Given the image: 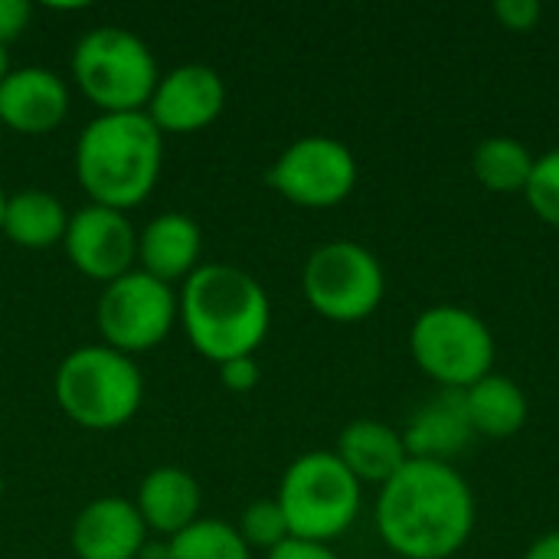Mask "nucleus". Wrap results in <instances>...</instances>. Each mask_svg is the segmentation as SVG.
I'll return each instance as SVG.
<instances>
[{"instance_id":"obj_1","label":"nucleus","mask_w":559,"mask_h":559,"mask_svg":"<svg viewBox=\"0 0 559 559\" xmlns=\"http://www.w3.org/2000/svg\"><path fill=\"white\" fill-rule=\"evenodd\" d=\"M475 491L445 462L409 459L377 498V531L403 559H452L475 531Z\"/></svg>"},{"instance_id":"obj_2","label":"nucleus","mask_w":559,"mask_h":559,"mask_svg":"<svg viewBox=\"0 0 559 559\" xmlns=\"http://www.w3.org/2000/svg\"><path fill=\"white\" fill-rule=\"evenodd\" d=\"M180 314L190 344L213 364L252 357L272 324L265 288L229 262H206L183 282Z\"/></svg>"},{"instance_id":"obj_3","label":"nucleus","mask_w":559,"mask_h":559,"mask_svg":"<svg viewBox=\"0 0 559 559\" xmlns=\"http://www.w3.org/2000/svg\"><path fill=\"white\" fill-rule=\"evenodd\" d=\"M164 141L147 111H111L85 124L75 144V174L92 203L131 210L160 177Z\"/></svg>"},{"instance_id":"obj_4","label":"nucleus","mask_w":559,"mask_h":559,"mask_svg":"<svg viewBox=\"0 0 559 559\" xmlns=\"http://www.w3.org/2000/svg\"><path fill=\"white\" fill-rule=\"evenodd\" d=\"M144 396V380L128 354L108 344L72 350L56 370V400L62 413L95 432L121 429L134 419Z\"/></svg>"},{"instance_id":"obj_5","label":"nucleus","mask_w":559,"mask_h":559,"mask_svg":"<svg viewBox=\"0 0 559 559\" xmlns=\"http://www.w3.org/2000/svg\"><path fill=\"white\" fill-rule=\"evenodd\" d=\"M72 75L102 115L144 111L160 82L154 52L124 26H98L85 33L72 52Z\"/></svg>"},{"instance_id":"obj_6","label":"nucleus","mask_w":559,"mask_h":559,"mask_svg":"<svg viewBox=\"0 0 559 559\" xmlns=\"http://www.w3.org/2000/svg\"><path fill=\"white\" fill-rule=\"evenodd\" d=\"M275 501L292 537L331 544L360 514V481L334 452H308L288 465Z\"/></svg>"},{"instance_id":"obj_7","label":"nucleus","mask_w":559,"mask_h":559,"mask_svg":"<svg viewBox=\"0 0 559 559\" xmlns=\"http://www.w3.org/2000/svg\"><path fill=\"white\" fill-rule=\"evenodd\" d=\"M409 354L416 367L442 390L465 393L488 373H495V334L462 305L426 308L409 331Z\"/></svg>"},{"instance_id":"obj_8","label":"nucleus","mask_w":559,"mask_h":559,"mask_svg":"<svg viewBox=\"0 0 559 559\" xmlns=\"http://www.w3.org/2000/svg\"><path fill=\"white\" fill-rule=\"evenodd\" d=\"M301 292L308 305L328 321H367L386 295L383 262L360 242H324L308 255L301 269Z\"/></svg>"},{"instance_id":"obj_9","label":"nucleus","mask_w":559,"mask_h":559,"mask_svg":"<svg viewBox=\"0 0 559 559\" xmlns=\"http://www.w3.org/2000/svg\"><path fill=\"white\" fill-rule=\"evenodd\" d=\"M180 311V298L174 288L144 269H131L128 275L105 285L98 298V331L111 350L141 354L157 347Z\"/></svg>"},{"instance_id":"obj_10","label":"nucleus","mask_w":559,"mask_h":559,"mask_svg":"<svg viewBox=\"0 0 559 559\" xmlns=\"http://www.w3.org/2000/svg\"><path fill=\"white\" fill-rule=\"evenodd\" d=\"M265 183L305 210H331L357 187L354 151L328 134H308L288 144L265 174Z\"/></svg>"},{"instance_id":"obj_11","label":"nucleus","mask_w":559,"mask_h":559,"mask_svg":"<svg viewBox=\"0 0 559 559\" xmlns=\"http://www.w3.org/2000/svg\"><path fill=\"white\" fill-rule=\"evenodd\" d=\"M62 246L69 262L82 275L105 285L128 275L131 262L138 259V233L131 219L121 210H108L98 203H88L75 216H69Z\"/></svg>"},{"instance_id":"obj_12","label":"nucleus","mask_w":559,"mask_h":559,"mask_svg":"<svg viewBox=\"0 0 559 559\" xmlns=\"http://www.w3.org/2000/svg\"><path fill=\"white\" fill-rule=\"evenodd\" d=\"M226 105V85L219 79L216 69L200 66V62H187L170 69L151 102H147V115L157 124V131H170V134H190L206 128L210 121L219 118Z\"/></svg>"},{"instance_id":"obj_13","label":"nucleus","mask_w":559,"mask_h":559,"mask_svg":"<svg viewBox=\"0 0 559 559\" xmlns=\"http://www.w3.org/2000/svg\"><path fill=\"white\" fill-rule=\"evenodd\" d=\"M69 111L66 82L39 66L13 69L0 82V124L20 134H46Z\"/></svg>"},{"instance_id":"obj_14","label":"nucleus","mask_w":559,"mask_h":559,"mask_svg":"<svg viewBox=\"0 0 559 559\" xmlns=\"http://www.w3.org/2000/svg\"><path fill=\"white\" fill-rule=\"evenodd\" d=\"M147 527L124 498H95L72 524V550L79 559H138Z\"/></svg>"},{"instance_id":"obj_15","label":"nucleus","mask_w":559,"mask_h":559,"mask_svg":"<svg viewBox=\"0 0 559 559\" xmlns=\"http://www.w3.org/2000/svg\"><path fill=\"white\" fill-rule=\"evenodd\" d=\"M472 439L475 429L465 409V393L459 390H439V396L423 403L403 429L409 459L445 465H452V459L462 455L472 445Z\"/></svg>"},{"instance_id":"obj_16","label":"nucleus","mask_w":559,"mask_h":559,"mask_svg":"<svg viewBox=\"0 0 559 559\" xmlns=\"http://www.w3.org/2000/svg\"><path fill=\"white\" fill-rule=\"evenodd\" d=\"M344 468L360 481V485H386L406 462V442L403 432L380 419H354L341 429L337 452H334Z\"/></svg>"},{"instance_id":"obj_17","label":"nucleus","mask_w":559,"mask_h":559,"mask_svg":"<svg viewBox=\"0 0 559 559\" xmlns=\"http://www.w3.org/2000/svg\"><path fill=\"white\" fill-rule=\"evenodd\" d=\"M200 249H203L200 226L183 213H160L138 236V259L144 272L167 285L177 278H190L197 272Z\"/></svg>"},{"instance_id":"obj_18","label":"nucleus","mask_w":559,"mask_h":559,"mask_svg":"<svg viewBox=\"0 0 559 559\" xmlns=\"http://www.w3.org/2000/svg\"><path fill=\"white\" fill-rule=\"evenodd\" d=\"M134 508H138L144 527L177 537L193 521H200L197 518L200 514V485L183 468H174V465L154 468L144 475Z\"/></svg>"},{"instance_id":"obj_19","label":"nucleus","mask_w":559,"mask_h":559,"mask_svg":"<svg viewBox=\"0 0 559 559\" xmlns=\"http://www.w3.org/2000/svg\"><path fill=\"white\" fill-rule=\"evenodd\" d=\"M465 409H468L475 436H488V439L518 436L531 416L527 393L511 377H501V373H488L485 380L468 386Z\"/></svg>"},{"instance_id":"obj_20","label":"nucleus","mask_w":559,"mask_h":559,"mask_svg":"<svg viewBox=\"0 0 559 559\" xmlns=\"http://www.w3.org/2000/svg\"><path fill=\"white\" fill-rule=\"evenodd\" d=\"M66 226H69V216H66V206L59 203V197H52L46 190H20V193L7 197L0 233L13 246L49 249L66 239Z\"/></svg>"},{"instance_id":"obj_21","label":"nucleus","mask_w":559,"mask_h":559,"mask_svg":"<svg viewBox=\"0 0 559 559\" xmlns=\"http://www.w3.org/2000/svg\"><path fill=\"white\" fill-rule=\"evenodd\" d=\"M534 154L524 141L495 134L472 151V174L491 193H524L534 174Z\"/></svg>"},{"instance_id":"obj_22","label":"nucleus","mask_w":559,"mask_h":559,"mask_svg":"<svg viewBox=\"0 0 559 559\" xmlns=\"http://www.w3.org/2000/svg\"><path fill=\"white\" fill-rule=\"evenodd\" d=\"M170 559H252L239 531L226 521H193L187 531L170 537Z\"/></svg>"},{"instance_id":"obj_23","label":"nucleus","mask_w":559,"mask_h":559,"mask_svg":"<svg viewBox=\"0 0 559 559\" xmlns=\"http://www.w3.org/2000/svg\"><path fill=\"white\" fill-rule=\"evenodd\" d=\"M524 200H527V206L534 210L537 219H544L547 226L559 229V147L540 154L534 160V174L527 180Z\"/></svg>"},{"instance_id":"obj_24","label":"nucleus","mask_w":559,"mask_h":559,"mask_svg":"<svg viewBox=\"0 0 559 559\" xmlns=\"http://www.w3.org/2000/svg\"><path fill=\"white\" fill-rule=\"evenodd\" d=\"M239 537L246 540V547H259V550H275L282 540H288V521L278 508V501H255L246 508L242 521H239Z\"/></svg>"},{"instance_id":"obj_25","label":"nucleus","mask_w":559,"mask_h":559,"mask_svg":"<svg viewBox=\"0 0 559 559\" xmlns=\"http://www.w3.org/2000/svg\"><path fill=\"white\" fill-rule=\"evenodd\" d=\"M495 16L511 33H531L540 23L544 7L537 0H498L495 3Z\"/></svg>"},{"instance_id":"obj_26","label":"nucleus","mask_w":559,"mask_h":559,"mask_svg":"<svg viewBox=\"0 0 559 559\" xmlns=\"http://www.w3.org/2000/svg\"><path fill=\"white\" fill-rule=\"evenodd\" d=\"M219 380L229 393H252L259 386V367L252 357H236L219 364Z\"/></svg>"},{"instance_id":"obj_27","label":"nucleus","mask_w":559,"mask_h":559,"mask_svg":"<svg viewBox=\"0 0 559 559\" xmlns=\"http://www.w3.org/2000/svg\"><path fill=\"white\" fill-rule=\"evenodd\" d=\"M33 7L26 0H0V46L16 39L29 23Z\"/></svg>"},{"instance_id":"obj_28","label":"nucleus","mask_w":559,"mask_h":559,"mask_svg":"<svg viewBox=\"0 0 559 559\" xmlns=\"http://www.w3.org/2000/svg\"><path fill=\"white\" fill-rule=\"evenodd\" d=\"M269 559H337V554H334L328 544L288 537V540H282L275 550H269Z\"/></svg>"},{"instance_id":"obj_29","label":"nucleus","mask_w":559,"mask_h":559,"mask_svg":"<svg viewBox=\"0 0 559 559\" xmlns=\"http://www.w3.org/2000/svg\"><path fill=\"white\" fill-rule=\"evenodd\" d=\"M521 559H559V531H550L544 537H537Z\"/></svg>"},{"instance_id":"obj_30","label":"nucleus","mask_w":559,"mask_h":559,"mask_svg":"<svg viewBox=\"0 0 559 559\" xmlns=\"http://www.w3.org/2000/svg\"><path fill=\"white\" fill-rule=\"evenodd\" d=\"M138 559H170V547L167 544H144Z\"/></svg>"},{"instance_id":"obj_31","label":"nucleus","mask_w":559,"mask_h":559,"mask_svg":"<svg viewBox=\"0 0 559 559\" xmlns=\"http://www.w3.org/2000/svg\"><path fill=\"white\" fill-rule=\"evenodd\" d=\"M10 75V66H7V46H0V82Z\"/></svg>"},{"instance_id":"obj_32","label":"nucleus","mask_w":559,"mask_h":559,"mask_svg":"<svg viewBox=\"0 0 559 559\" xmlns=\"http://www.w3.org/2000/svg\"><path fill=\"white\" fill-rule=\"evenodd\" d=\"M3 210H7V197H3V190H0V229H3Z\"/></svg>"},{"instance_id":"obj_33","label":"nucleus","mask_w":559,"mask_h":559,"mask_svg":"<svg viewBox=\"0 0 559 559\" xmlns=\"http://www.w3.org/2000/svg\"><path fill=\"white\" fill-rule=\"evenodd\" d=\"M0 501H3V475H0Z\"/></svg>"}]
</instances>
